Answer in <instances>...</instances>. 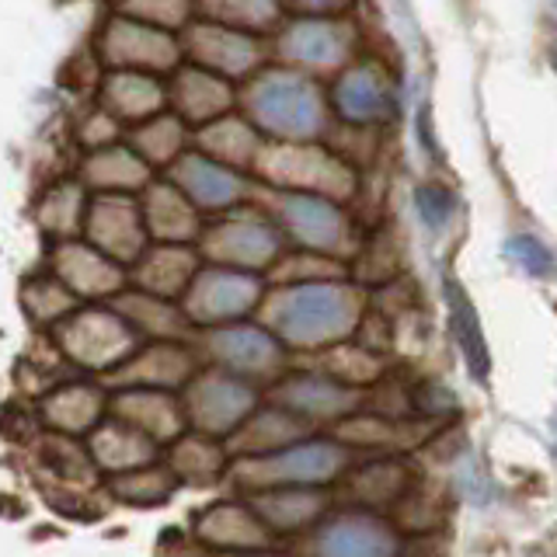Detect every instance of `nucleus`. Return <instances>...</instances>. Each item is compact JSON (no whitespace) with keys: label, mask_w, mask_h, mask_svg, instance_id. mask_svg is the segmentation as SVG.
Wrapping results in <instances>:
<instances>
[{"label":"nucleus","mask_w":557,"mask_h":557,"mask_svg":"<svg viewBox=\"0 0 557 557\" xmlns=\"http://www.w3.org/2000/svg\"><path fill=\"white\" fill-rule=\"evenodd\" d=\"M255 313L286 345V352L289 348L321 352V348L352 335L362 300L352 286L338 283V278H318V283H286L265 289Z\"/></svg>","instance_id":"obj_1"},{"label":"nucleus","mask_w":557,"mask_h":557,"mask_svg":"<svg viewBox=\"0 0 557 557\" xmlns=\"http://www.w3.org/2000/svg\"><path fill=\"white\" fill-rule=\"evenodd\" d=\"M237 109L261 139L275 144H313L327 122V101L318 81L283 63L261 66L258 74L240 81Z\"/></svg>","instance_id":"obj_2"},{"label":"nucleus","mask_w":557,"mask_h":557,"mask_svg":"<svg viewBox=\"0 0 557 557\" xmlns=\"http://www.w3.org/2000/svg\"><path fill=\"white\" fill-rule=\"evenodd\" d=\"M348 467V449L338 440H296L265 457H237L231 460L226 478L237 492H265V487H289V484H313L327 487L331 481H338Z\"/></svg>","instance_id":"obj_3"},{"label":"nucleus","mask_w":557,"mask_h":557,"mask_svg":"<svg viewBox=\"0 0 557 557\" xmlns=\"http://www.w3.org/2000/svg\"><path fill=\"white\" fill-rule=\"evenodd\" d=\"M49 342L70 366L98 376L112 373L144 345L139 331L112 304H81L49 331Z\"/></svg>","instance_id":"obj_4"},{"label":"nucleus","mask_w":557,"mask_h":557,"mask_svg":"<svg viewBox=\"0 0 557 557\" xmlns=\"http://www.w3.org/2000/svg\"><path fill=\"white\" fill-rule=\"evenodd\" d=\"M196 244L202 261H209V265H226L258 275H265L278 261V255L286 251L283 231L251 199L237 209H226L213 223H206Z\"/></svg>","instance_id":"obj_5"},{"label":"nucleus","mask_w":557,"mask_h":557,"mask_svg":"<svg viewBox=\"0 0 557 557\" xmlns=\"http://www.w3.org/2000/svg\"><path fill=\"white\" fill-rule=\"evenodd\" d=\"M191 345L202 362L220 366L240 380L255 383H275L286 373V345L278 342L261 321H234L220 327H202L191 335Z\"/></svg>","instance_id":"obj_6"},{"label":"nucleus","mask_w":557,"mask_h":557,"mask_svg":"<svg viewBox=\"0 0 557 557\" xmlns=\"http://www.w3.org/2000/svg\"><path fill=\"white\" fill-rule=\"evenodd\" d=\"M251 202L261 206L272 216V223L283 231V237L296 240L304 251L335 255L348 244V223L335 199L313 196V191H286L255 185Z\"/></svg>","instance_id":"obj_7"},{"label":"nucleus","mask_w":557,"mask_h":557,"mask_svg":"<svg viewBox=\"0 0 557 557\" xmlns=\"http://www.w3.org/2000/svg\"><path fill=\"white\" fill-rule=\"evenodd\" d=\"M178 394H182L188 429L213 435V440H223V443L231 440L244 425V418L261 405V391L255 383L209 362L199 366V373L191 376Z\"/></svg>","instance_id":"obj_8"},{"label":"nucleus","mask_w":557,"mask_h":557,"mask_svg":"<svg viewBox=\"0 0 557 557\" xmlns=\"http://www.w3.org/2000/svg\"><path fill=\"white\" fill-rule=\"evenodd\" d=\"M261 296H265V275L202 261V269L196 272V278H191V286L185 289L178 304L191 327L202 331V327H220V324L255 318Z\"/></svg>","instance_id":"obj_9"},{"label":"nucleus","mask_w":557,"mask_h":557,"mask_svg":"<svg viewBox=\"0 0 557 557\" xmlns=\"http://www.w3.org/2000/svg\"><path fill=\"white\" fill-rule=\"evenodd\" d=\"M95 57L104 70H139V74L171 77L185 63L182 39L126 14H112L95 39Z\"/></svg>","instance_id":"obj_10"},{"label":"nucleus","mask_w":557,"mask_h":557,"mask_svg":"<svg viewBox=\"0 0 557 557\" xmlns=\"http://www.w3.org/2000/svg\"><path fill=\"white\" fill-rule=\"evenodd\" d=\"M261 185L286 188V191H313V196L338 199L348 191L352 174L338 164L335 157L324 153L313 144H275L265 139L258 150V161L251 168Z\"/></svg>","instance_id":"obj_11"},{"label":"nucleus","mask_w":557,"mask_h":557,"mask_svg":"<svg viewBox=\"0 0 557 557\" xmlns=\"http://www.w3.org/2000/svg\"><path fill=\"white\" fill-rule=\"evenodd\" d=\"M178 39H182V57L188 63L213 70V74L234 84L258 74L269 60L265 35H251L231 25H220V22H206V17H191L178 32Z\"/></svg>","instance_id":"obj_12"},{"label":"nucleus","mask_w":557,"mask_h":557,"mask_svg":"<svg viewBox=\"0 0 557 557\" xmlns=\"http://www.w3.org/2000/svg\"><path fill=\"white\" fill-rule=\"evenodd\" d=\"M49 272L77 296L81 304H109L129 286L126 265H119L115 258L98 251L95 244L84 237L52 240L49 248Z\"/></svg>","instance_id":"obj_13"},{"label":"nucleus","mask_w":557,"mask_h":557,"mask_svg":"<svg viewBox=\"0 0 557 557\" xmlns=\"http://www.w3.org/2000/svg\"><path fill=\"white\" fill-rule=\"evenodd\" d=\"M168 182L178 185L202 216L206 213L220 216L226 209L244 206L251 199V188H255L251 174L226 168V164L213 161V157L199 153L196 147H188L178 161L168 168Z\"/></svg>","instance_id":"obj_14"},{"label":"nucleus","mask_w":557,"mask_h":557,"mask_svg":"<svg viewBox=\"0 0 557 557\" xmlns=\"http://www.w3.org/2000/svg\"><path fill=\"white\" fill-rule=\"evenodd\" d=\"M81 237L129 269L150 244L144 213H139V199L119 196V191H91Z\"/></svg>","instance_id":"obj_15"},{"label":"nucleus","mask_w":557,"mask_h":557,"mask_svg":"<svg viewBox=\"0 0 557 557\" xmlns=\"http://www.w3.org/2000/svg\"><path fill=\"white\" fill-rule=\"evenodd\" d=\"M272 57L283 66H293L310 77L327 74V70H338L348 57V32L335 17L304 14L296 22L275 28Z\"/></svg>","instance_id":"obj_16"},{"label":"nucleus","mask_w":557,"mask_h":557,"mask_svg":"<svg viewBox=\"0 0 557 557\" xmlns=\"http://www.w3.org/2000/svg\"><path fill=\"white\" fill-rule=\"evenodd\" d=\"M199 352L191 342H144L136 352L101 376L104 391L119 387H153V391H182L199 373Z\"/></svg>","instance_id":"obj_17"},{"label":"nucleus","mask_w":557,"mask_h":557,"mask_svg":"<svg viewBox=\"0 0 557 557\" xmlns=\"http://www.w3.org/2000/svg\"><path fill=\"white\" fill-rule=\"evenodd\" d=\"M269 400L293 414H300L304 422H338V418L352 414L359 408V391L345 387V383L331 380L324 373H283L269 391Z\"/></svg>","instance_id":"obj_18"},{"label":"nucleus","mask_w":557,"mask_h":557,"mask_svg":"<svg viewBox=\"0 0 557 557\" xmlns=\"http://www.w3.org/2000/svg\"><path fill=\"white\" fill-rule=\"evenodd\" d=\"M191 536L213 554H240L275 547V533L255 516L248 502H216L191 516Z\"/></svg>","instance_id":"obj_19"},{"label":"nucleus","mask_w":557,"mask_h":557,"mask_svg":"<svg viewBox=\"0 0 557 557\" xmlns=\"http://www.w3.org/2000/svg\"><path fill=\"white\" fill-rule=\"evenodd\" d=\"M397 550L394 527L373 512L331 516L313 533V557H397Z\"/></svg>","instance_id":"obj_20"},{"label":"nucleus","mask_w":557,"mask_h":557,"mask_svg":"<svg viewBox=\"0 0 557 557\" xmlns=\"http://www.w3.org/2000/svg\"><path fill=\"white\" fill-rule=\"evenodd\" d=\"M109 414L150 435L161 449L188 429L178 391H153V387L109 391Z\"/></svg>","instance_id":"obj_21"},{"label":"nucleus","mask_w":557,"mask_h":557,"mask_svg":"<svg viewBox=\"0 0 557 557\" xmlns=\"http://www.w3.org/2000/svg\"><path fill=\"white\" fill-rule=\"evenodd\" d=\"M168 109L182 115L191 129L206 126L237 109V84L196 63H182L168 77Z\"/></svg>","instance_id":"obj_22"},{"label":"nucleus","mask_w":557,"mask_h":557,"mask_svg":"<svg viewBox=\"0 0 557 557\" xmlns=\"http://www.w3.org/2000/svg\"><path fill=\"white\" fill-rule=\"evenodd\" d=\"M202 269V255L196 244H147L129 272V286L144 289L164 300H182L185 289L191 286V278Z\"/></svg>","instance_id":"obj_23"},{"label":"nucleus","mask_w":557,"mask_h":557,"mask_svg":"<svg viewBox=\"0 0 557 557\" xmlns=\"http://www.w3.org/2000/svg\"><path fill=\"white\" fill-rule=\"evenodd\" d=\"M136 199H139V213H144L147 237L153 244H196L199 240L206 220L174 182L153 178Z\"/></svg>","instance_id":"obj_24"},{"label":"nucleus","mask_w":557,"mask_h":557,"mask_svg":"<svg viewBox=\"0 0 557 557\" xmlns=\"http://www.w3.org/2000/svg\"><path fill=\"white\" fill-rule=\"evenodd\" d=\"M104 414H109V391L91 380H66L60 387H49L39 400V422L49 432L77 440H84Z\"/></svg>","instance_id":"obj_25"},{"label":"nucleus","mask_w":557,"mask_h":557,"mask_svg":"<svg viewBox=\"0 0 557 557\" xmlns=\"http://www.w3.org/2000/svg\"><path fill=\"white\" fill-rule=\"evenodd\" d=\"M244 502L251 505L255 516L265 522L275 536L300 533L307 527H318L324 519L331 495L327 487L313 484H289V487H265V492L244 495Z\"/></svg>","instance_id":"obj_26"},{"label":"nucleus","mask_w":557,"mask_h":557,"mask_svg":"<svg viewBox=\"0 0 557 557\" xmlns=\"http://www.w3.org/2000/svg\"><path fill=\"white\" fill-rule=\"evenodd\" d=\"M98 104L122 126H136L168 109V81L139 70H104L98 84Z\"/></svg>","instance_id":"obj_27"},{"label":"nucleus","mask_w":557,"mask_h":557,"mask_svg":"<svg viewBox=\"0 0 557 557\" xmlns=\"http://www.w3.org/2000/svg\"><path fill=\"white\" fill-rule=\"evenodd\" d=\"M84 446H87V453H91V460H95L101 478L147 467L153 460H161V453H164L150 440V435H144L126 422H119V418H112V414H104L101 422L84 435Z\"/></svg>","instance_id":"obj_28"},{"label":"nucleus","mask_w":557,"mask_h":557,"mask_svg":"<svg viewBox=\"0 0 557 557\" xmlns=\"http://www.w3.org/2000/svg\"><path fill=\"white\" fill-rule=\"evenodd\" d=\"M77 178L87 191H119V196H139L153 182V168L139 157L129 144H109L98 150H87L81 161Z\"/></svg>","instance_id":"obj_29"},{"label":"nucleus","mask_w":557,"mask_h":557,"mask_svg":"<svg viewBox=\"0 0 557 557\" xmlns=\"http://www.w3.org/2000/svg\"><path fill=\"white\" fill-rule=\"evenodd\" d=\"M35 463H39L42 478H49L63 492H95L101 484V474L91 460L87 446L77 440V435H63V432H42L39 440L32 443Z\"/></svg>","instance_id":"obj_30"},{"label":"nucleus","mask_w":557,"mask_h":557,"mask_svg":"<svg viewBox=\"0 0 557 557\" xmlns=\"http://www.w3.org/2000/svg\"><path fill=\"white\" fill-rule=\"evenodd\" d=\"M109 304L139 331L144 342H191V335H196L178 300H164V296L126 286Z\"/></svg>","instance_id":"obj_31"},{"label":"nucleus","mask_w":557,"mask_h":557,"mask_svg":"<svg viewBox=\"0 0 557 557\" xmlns=\"http://www.w3.org/2000/svg\"><path fill=\"white\" fill-rule=\"evenodd\" d=\"M310 432H313V425L304 422L300 414H293L278 405H265V408L258 405L248 418H244V425L226 440V453H231V460L265 457V453H275L296 440H307Z\"/></svg>","instance_id":"obj_32"},{"label":"nucleus","mask_w":557,"mask_h":557,"mask_svg":"<svg viewBox=\"0 0 557 557\" xmlns=\"http://www.w3.org/2000/svg\"><path fill=\"white\" fill-rule=\"evenodd\" d=\"M161 460L174 470V478L182 481V487H213L226 478V470H231L226 443L213 440V435L191 432V429H185L178 440L164 446Z\"/></svg>","instance_id":"obj_33"},{"label":"nucleus","mask_w":557,"mask_h":557,"mask_svg":"<svg viewBox=\"0 0 557 557\" xmlns=\"http://www.w3.org/2000/svg\"><path fill=\"white\" fill-rule=\"evenodd\" d=\"M261 144H265L261 133L237 112H226L213 122H206V126L191 129V147L199 153L213 157V161L234 168V171H244V174H251Z\"/></svg>","instance_id":"obj_34"},{"label":"nucleus","mask_w":557,"mask_h":557,"mask_svg":"<svg viewBox=\"0 0 557 557\" xmlns=\"http://www.w3.org/2000/svg\"><path fill=\"white\" fill-rule=\"evenodd\" d=\"M87 202H91V191L81 178H63L57 185H49L39 199H35V226L49 237V240H66V237H81L84 234V216H87Z\"/></svg>","instance_id":"obj_35"},{"label":"nucleus","mask_w":557,"mask_h":557,"mask_svg":"<svg viewBox=\"0 0 557 557\" xmlns=\"http://www.w3.org/2000/svg\"><path fill=\"white\" fill-rule=\"evenodd\" d=\"M126 144L144 157L153 171H168L191 147V126L182 115L164 109L144 122H136V126H129Z\"/></svg>","instance_id":"obj_36"},{"label":"nucleus","mask_w":557,"mask_h":557,"mask_svg":"<svg viewBox=\"0 0 557 557\" xmlns=\"http://www.w3.org/2000/svg\"><path fill=\"white\" fill-rule=\"evenodd\" d=\"M104 492L112 502L129 505V509H161L174 495L182 492V481L174 478V470L164 460H153L147 467L126 470V474L101 478Z\"/></svg>","instance_id":"obj_37"},{"label":"nucleus","mask_w":557,"mask_h":557,"mask_svg":"<svg viewBox=\"0 0 557 557\" xmlns=\"http://www.w3.org/2000/svg\"><path fill=\"white\" fill-rule=\"evenodd\" d=\"M17 300H22L25 318L42 331H52L66 318V313H74L81 307L77 296L70 293L52 272L28 275L22 283V289H17Z\"/></svg>","instance_id":"obj_38"},{"label":"nucleus","mask_w":557,"mask_h":557,"mask_svg":"<svg viewBox=\"0 0 557 557\" xmlns=\"http://www.w3.org/2000/svg\"><path fill=\"white\" fill-rule=\"evenodd\" d=\"M196 14L251 35H269L283 25V0H196Z\"/></svg>","instance_id":"obj_39"},{"label":"nucleus","mask_w":557,"mask_h":557,"mask_svg":"<svg viewBox=\"0 0 557 557\" xmlns=\"http://www.w3.org/2000/svg\"><path fill=\"white\" fill-rule=\"evenodd\" d=\"M446 304H449L453 335H457V342L463 348L470 373H474L478 380H484L487 370H492V359H487V345H484V335H481L478 310H474V304H470V296L460 289L457 278H446Z\"/></svg>","instance_id":"obj_40"},{"label":"nucleus","mask_w":557,"mask_h":557,"mask_svg":"<svg viewBox=\"0 0 557 557\" xmlns=\"http://www.w3.org/2000/svg\"><path fill=\"white\" fill-rule=\"evenodd\" d=\"M335 109L352 122H370L383 112V87L373 70H348L335 84Z\"/></svg>","instance_id":"obj_41"},{"label":"nucleus","mask_w":557,"mask_h":557,"mask_svg":"<svg viewBox=\"0 0 557 557\" xmlns=\"http://www.w3.org/2000/svg\"><path fill=\"white\" fill-rule=\"evenodd\" d=\"M405 484L408 474L400 463H370L359 474L348 478V495L359 505H383V502H397Z\"/></svg>","instance_id":"obj_42"},{"label":"nucleus","mask_w":557,"mask_h":557,"mask_svg":"<svg viewBox=\"0 0 557 557\" xmlns=\"http://www.w3.org/2000/svg\"><path fill=\"white\" fill-rule=\"evenodd\" d=\"M115 11L178 35L196 17V0H115Z\"/></svg>","instance_id":"obj_43"},{"label":"nucleus","mask_w":557,"mask_h":557,"mask_svg":"<svg viewBox=\"0 0 557 557\" xmlns=\"http://www.w3.org/2000/svg\"><path fill=\"white\" fill-rule=\"evenodd\" d=\"M318 373L345 383V387H359V383L376 380L380 362L370 352H362V348H348V345L335 342V345L324 348V359H321V370Z\"/></svg>","instance_id":"obj_44"},{"label":"nucleus","mask_w":557,"mask_h":557,"mask_svg":"<svg viewBox=\"0 0 557 557\" xmlns=\"http://www.w3.org/2000/svg\"><path fill=\"white\" fill-rule=\"evenodd\" d=\"M122 122L115 115H109L101 109V104H95L91 112H87L81 122H77V144L84 150H98V147H109V144H119L122 139Z\"/></svg>","instance_id":"obj_45"},{"label":"nucleus","mask_w":557,"mask_h":557,"mask_svg":"<svg viewBox=\"0 0 557 557\" xmlns=\"http://www.w3.org/2000/svg\"><path fill=\"white\" fill-rule=\"evenodd\" d=\"M414 202H418V213H422V220L429 226H443L449 220V213H453V196H449L446 188H440V185L418 188Z\"/></svg>","instance_id":"obj_46"},{"label":"nucleus","mask_w":557,"mask_h":557,"mask_svg":"<svg viewBox=\"0 0 557 557\" xmlns=\"http://www.w3.org/2000/svg\"><path fill=\"white\" fill-rule=\"evenodd\" d=\"M509 255L522 261V269L533 275H544L550 269V255L544 251V244L536 237H512L509 240Z\"/></svg>","instance_id":"obj_47"},{"label":"nucleus","mask_w":557,"mask_h":557,"mask_svg":"<svg viewBox=\"0 0 557 557\" xmlns=\"http://www.w3.org/2000/svg\"><path fill=\"white\" fill-rule=\"evenodd\" d=\"M348 0H283V11H296V14H313V17H327L331 11H342Z\"/></svg>","instance_id":"obj_48"},{"label":"nucleus","mask_w":557,"mask_h":557,"mask_svg":"<svg viewBox=\"0 0 557 557\" xmlns=\"http://www.w3.org/2000/svg\"><path fill=\"white\" fill-rule=\"evenodd\" d=\"M213 557H289V554H275L272 547H265V550H240V554H213Z\"/></svg>","instance_id":"obj_49"}]
</instances>
